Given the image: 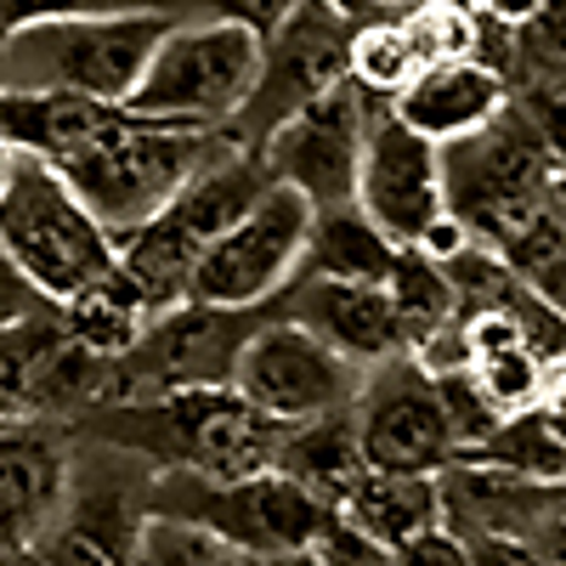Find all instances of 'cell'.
<instances>
[{
	"label": "cell",
	"mask_w": 566,
	"mask_h": 566,
	"mask_svg": "<svg viewBox=\"0 0 566 566\" xmlns=\"http://www.w3.org/2000/svg\"><path fill=\"white\" fill-rule=\"evenodd\" d=\"M103 424V442L130 448L154 470H193L210 482L255 476L277 470V442L283 424L266 419L239 386H187L165 397H136V402H108L91 408Z\"/></svg>",
	"instance_id": "1"
},
{
	"label": "cell",
	"mask_w": 566,
	"mask_h": 566,
	"mask_svg": "<svg viewBox=\"0 0 566 566\" xmlns=\"http://www.w3.org/2000/svg\"><path fill=\"white\" fill-rule=\"evenodd\" d=\"M266 187H277L266 154L221 136V148L187 176L181 193L154 221L125 232L119 239V272L142 290V301L154 306V317H165L170 306H181L187 295H193V272H199L205 250L244 210H255V199L266 193Z\"/></svg>",
	"instance_id": "2"
},
{
	"label": "cell",
	"mask_w": 566,
	"mask_h": 566,
	"mask_svg": "<svg viewBox=\"0 0 566 566\" xmlns=\"http://www.w3.org/2000/svg\"><path fill=\"white\" fill-rule=\"evenodd\" d=\"M227 130H193V125H170V119H148L130 103H119L103 130L74 148L69 159H57V170L80 187V199L108 221L114 239L136 232L142 221H154L216 148Z\"/></svg>",
	"instance_id": "3"
},
{
	"label": "cell",
	"mask_w": 566,
	"mask_h": 566,
	"mask_svg": "<svg viewBox=\"0 0 566 566\" xmlns=\"http://www.w3.org/2000/svg\"><path fill=\"white\" fill-rule=\"evenodd\" d=\"M170 23L176 18L165 7L23 23L0 52V91H74V97L130 103Z\"/></svg>",
	"instance_id": "4"
},
{
	"label": "cell",
	"mask_w": 566,
	"mask_h": 566,
	"mask_svg": "<svg viewBox=\"0 0 566 566\" xmlns=\"http://www.w3.org/2000/svg\"><path fill=\"white\" fill-rule=\"evenodd\" d=\"M0 244L52 306H69L119 266V239L108 221L40 154H18V176L0 199Z\"/></svg>",
	"instance_id": "5"
},
{
	"label": "cell",
	"mask_w": 566,
	"mask_h": 566,
	"mask_svg": "<svg viewBox=\"0 0 566 566\" xmlns=\"http://www.w3.org/2000/svg\"><path fill=\"white\" fill-rule=\"evenodd\" d=\"M442 170H448V210L464 216V227L482 244L504 250L515 232L533 227L555 205L560 154L544 136V125L522 103H510L476 136L448 142Z\"/></svg>",
	"instance_id": "6"
},
{
	"label": "cell",
	"mask_w": 566,
	"mask_h": 566,
	"mask_svg": "<svg viewBox=\"0 0 566 566\" xmlns=\"http://www.w3.org/2000/svg\"><path fill=\"white\" fill-rule=\"evenodd\" d=\"M261 57H266V34L239 18L205 12V18L170 23L148 57V74L130 91V108L193 130H227L244 114L261 80Z\"/></svg>",
	"instance_id": "7"
},
{
	"label": "cell",
	"mask_w": 566,
	"mask_h": 566,
	"mask_svg": "<svg viewBox=\"0 0 566 566\" xmlns=\"http://www.w3.org/2000/svg\"><path fill=\"white\" fill-rule=\"evenodd\" d=\"M154 510L210 527L244 560L312 549L323 527L340 515L323 493L283 476V470H255V476H232V482H210L193 476V470H154Z\"/></svg>",
	"instance_id": "8"
},
{
	"label": "cell",
	"mask_w": 566,
	"mask_h": 566,
	"mask_svg": "<svg viewBox=\"0 0 566 566\" xmlns=\"http://www.w3.org/2000/svg\"><path fill=\"white\" fill-rule=\"evenodd\" d=\"M312 221H317V205L306 193H295V187H283V181L266 187L255 199V210H244L205 250L187 301L227 306V312H255L261 301L283 295L295 283L301 261H306Z\"/></svg>",
	"instance_id": "9"
},
{
	"label": "cell",
	"mask_w": 566,
	"mask_h": 566,
	"mask_svg": "<svg viewBox=\"0 0 566 566\" xmlns=\"http://www.w3.org/2000/svg\"><path fill=\"white\" fill-rule=\"evenodd\" d=\"M352 34H357V23L340 18L328 0H301L266 34L261 80L250 91L244 114L227 125V136L244 142V148H261L283 119H295L301 108L328 97L335 85H346L352 80Z\"/></svg>",
	"instance_id": "10"
},
{
	"label": "cell",
	"mask_w": 566,
	"mask_h": 566,
	"mask_svg": "<svg viewBox=\"0 0 566 566\" xmlns=\"http://www.w3.org/2000/svg\"><path fill=\"white\" fill-rule=\"evenodd\" d=\"M91 470L97 476H80L74 464L69 504L34 549L40 566H136L142 527L154 515V464L97 437Z\"/></svg>",
	"instance_id": "11"
},
{
	"label": "cell",
	"mask_w": 566,
	"mask_h": 566,
	"mask_svg": "<svg viewBox=\"0 0 566 566\" xmlns=\"http://www.w3.org/2000/svg\"><path fill=\"white\" fill-rule=\"evenodd\" d=\"M363 380H368L363 363H352L346 352H335L323 335H312L306 323L283 317V312L244 340L239 368H232V386L277 424H301L317 413L352 408Z\"/></svg>",
	"instance_id": "12"
},
{
	"label": "cell",
	"mask_w": 566,
	"mask_h": 566,
	"mask_svg": "<svg viewBox=\"0 0 566 566\" xmlns=\"http://www.w3.org/2000/svg\"><path fill=\"white\" fill-rule=\"evenodd\" d=\"M352 408H357L363 459L374 470H424V476H442L459 459V437L442 408V386H437V374L419 368L413 352L374 363Z\"/></svg>",
	"instance_id": "13"
},
{
	"label": "cell",
	"mask_w": 566,
	"mask_h": 566,
	"mask_svg": "<svg viewBox=\"0 0 566 566\" xmlns=\"http://www.w3.org/2000/svg\"><path fill=\"white\" fill-rule=\"evenodd\" d=\"M374 125V97L346 80L328 97H317L312 108H301L295 119H283L261 154L272 165V176L283 187L306 193L317 210L328 205H357V170H363V142Z\"/></svg>",
	"instance_id": "14"
},
{
	"label": "cell",
	"mask_w": 566,
	"mask_h": 566,
	"mask_svg": "<svg viewBox=\"0 0 566 566\" xmlns=\"http://www.w3.org/2000/svg\"><path fill=\"white\" fill-rule=\"evenodd\" d=\"M357 210L386 232L397 250H413L442 210H448V170L442 148L419 136L391 114V103L374 108L368 142H363V170H357Z\"/></svg>",
	"instance_id": "15"
},
{
	"label": "cell",
	"mask_w": 566,
	"mask_h": 566,
	"mask_svg": "<svg viewBox=\"0 0 566 566\" xmlns=\"http://www.w3.org/2000/svg\"><path fill=\"white\" fill-rule=\"evenodd\" d=\"M74 488V448L57 413L0 419V544L40 549Z\"/></svg>",
	"instance_id": "16"
},
{
	"label": "cell",
	"mask_w": 566,
	"mask_h": 566,
	"mask_svg": "<svg viewBox=\"0 0 566 566\" xmlns=\"http://www.w3.org/2000/svg\"><path fill=\"white\" fill-rule=\"evenodd\" d=\"M283 317L306 323L312 335H323L335 352L352 363L374 368L397 352H408L402 317L386 283H346V277H312L301 272L295 290H283Z\"/></svg>",
	"instance_id": "17"
},
{
	"label": "cell",
	"mask_w": 566,
	"mask_h": 566,
	"mask_svg": "<svg viewBox=\"0 0 566 566\" xmlns=\"http://www.w3.org/2000/svg\"><path fill=\"white\" fill-rule=\"evenodd\" d=\"M510 108V80L476 57L464 63H437V69H419L408 80V91L391 97V114L402 125H413L419 136H431L437 148L448 142L476 136L482 125H493Z\"/></svg>",
	"instance_id": "18"
},
{
	"label": "cell",
	"mask_w": 566,
	"mask_h": 566,
	"mask_svg": "<svg viewBox=\"0 0 566 566\" xmlns=\"http://www.w3.org/2000/svg\"><path fill=\"white\" fill-rule=\"evenodd\" d=\"M340 522H352L357 533H368L386 549H402L408 538L448 522L442 476H424V470H374L368 464L340 499Z\"/></svg>",
	"instance_id": "19"
},
{
	"label": "cell",
	"mask_w": 566,
	"mask_h": 566,
	"mask_svg": "<svg viewBox=\"0 0 566 566\" xmlns=\"http://www.w3.org/2000/svg\"><path fill=\"white\" fill-rule=\"evenodd\" d=\"M277 470L295 476V482H306L312 493H323L328 504L340 510L346 488L368 470L363 437H357V408H335V413H317V419H301V424H283Z\"/></svg>",
	"instance_id": "20"
},
{
	"label": "cell",
	"mask_w": 566,
	"mask_h": 566,
	"mask_svg": "<svg viewBox=\"0 0 566 566\" xmlns=\"http://www.w3.org/2000/svg\"><path fill=\"white\" fill-rule=\"evenodd\" d=\"M397 255L402 250L357 205H328L312 221V244H306L301 272H312V277H346V283H391Z\"/></svg>",
	"instance_id": "21"
},
{
	"label": "cell",
	"mask_w": 566,
	"mask_h": 566,
	"mask_svg": "<svg viewBox=\"0 0 566 566\" xmlns=\"http://www.w3.org/2000/svg\"><path fill=\"white\" fill-rule=\"evenodd\" d=\"M69 340L85 346L91 357H130L142 346V335L154 328V306L142 301V290L114 266L103 283H91L85 295H74L69 306H57Z\"/></svg>",
	"instance_id": "22"
},
{
	"label": "cell",
	"mask_w": 566,
	"mask_h": 566,
	"mask_svg": "<svg viewBox=\"0 0 566 566\" xmlns=\"http://www.w3.org/2000/svg\"><path fill=\"white\" fill-rule=\"evenodd\" d=\"M52 312L0 328V419L40 413V386H45V374H52V363L69 340L63 317H52Z\"/></svg>",
	"instance_id": "23"
},
{
	"label": "cell",
	"mask_w": 566,
	"mask_h": 566,
	"mask_svg": "<svg viewBox=\"0 0 566 566\" xmlns=\"http://www.w3.org/2000/svg\"><path fill=\"white\" fill-rule=\"evenodd\" d=\"M459 459L504 470V476H522V482H566V442L549 431V419L538 408L504 413L499 431L482 437L476 448H464Z\"/></svg>",
	"instance_id": "24"
},
{
	"label": "cell",
	"mask_w": 566,
	"mask_h": 566,
	"mask_svg": "<svg viewBox=\"0 0 566 566\" xmlns=\"http://www.w3.org/2000/svg\"><path fill=\"white\" fill-rule=\"evenodd\" d=\"M391 301H397V317H402V335H408V352L419 340H431L437 328H448L459 317V290H453V272L442 261H431L424 250H402L397 266H391Z\"/></svg>",
	"instance_id": "25"
},
{
	"label": "cell",
	"mask_w": 566,
	"mask_h": 566,
	"mask_svg": "<svg viewBox=\"0 0 566 566\" xmlns=\"http://www.w3.org/2000/svg\"><path fill=\"white\" fill-rule=\"evenodd\" d=\"M470 380L482 386V397L499 408V413H527L544 402V386H549V357L533 346V340H510V346H493L470 363Z\"/></svg>",
	"instance_id": "26"
},
{
	"label": "cell",
	"mask_w": 566,
	"mask_h": 566,
	"mask_svg": "<svg viewBox=\"0 0 566 566\" xmlns=\"http://www.w3.org/2000/svg\"><path fill=\"white\" fill-rule=\"evenodd\" d=\"M419 69H424V63L413 57L402 18H391V23H363V29L352 34V80L368 91V97L391 103L397 91H408V80H413Z\"/></svg>",
	"instance_id": "27"
},
{
	"label": "cell",
	"mask_w": 566,
	"mask_h": 566,
	"mask_svg": "<svg viewBox=\"0 0 566 566\" xmlns=\"http://www.w3.org/2000/svg\"><path fill=\"white\" fill-rule=\"evenodd\" d=\"M402 29H408V45L424 69L437 63H464L476 57V40H482V12L470 7H453V0H413L402 12Z\"/></svg>",
	"instance_id": "28"
},
{
	"label": "cell",
	"mask_w": 566,
	"mask_h": 566,
	"mask_svg": "<svg viewBox=\"0 0 566 566\" xmlns=\"http://www.w3.org/2000/svg\"><path fill=\"white\" fill-rule=\"evenodd\" d=\"M232 560H239V549L227 538L187 522V515H165V510L148 515L142 544H136V566H232Z\"/></svg>",
	"instance_id": "29"
},
{
	"label": "cell",
	"mask_w": 566,
	"mask_h": 566,
	"mask_svg": "<svg viewBox=\"0 0 566 566\" xmlns=\"http://www.w3.org/2000/svg\"><path fill=\"white\" fill-rule=\"evenodd\" d=\"M442 408H448V419H453V437H459V453L464 448H476L482 437H493L499 431V408L482 397V386L470 380V374H442Z\"/></svg>",
	"instance_id": "30"
},
{
	"label": "cell",
	"mask_w": 566,
	"mask_h": 566,
	"mask_svg": "<svg viewBox=\"0 0 566 566\" xmlns=\"http://www.w3.org/2000/svg\"><path fill=\"white\" fill-rule=\"evenodd\" d=\"M159 0H0V23L23 29L45 18H108V12H148Z\"/></svg>",
	"instance_id": "31"
},
{
	"label": "cell",
	"mask_w": 566,
	"mask_h": 566,
	"mask_svg": "<svg viewBox=\"0 0 566 566\" xmlns=\"http://www.w3.org/2000/svg\"><path fill=\"white\" fill-rule=\"evenodd\" d=\"M312 549H317V566H397V549L374 544L368 533H357L352 522H340V515L323 527V538Z\"/></svg>",
	"instance_id": "32"
},
{
	"label": "cell",
	"mask_w": 566,
	"mask_h": 566,
	"mask_svg": "<svg viewBox=\"0 0 566 566\" xmlns=\"http://www.w3.org/2000/svg\"><path fill=\"white\" fill-rule=\"evenodd\" d=\"M470 566H549L544 544L527 533H470Z\"/></svg>",
	"instance_id": "33"
},
{
	"label": "cell",
	"mask_w": 566,
	"mask_h": 566,
	"mask_svg": "<svg viewBox=\"0 0 566 566\" xmlns=\"http://www.w3.org/2000/svg\"><path fill=\"white\" fill-rule=\"evenodd\" d=\"M40 312H52V301H45L34 283L23 277V266L12 261V250L0 244V328H12V323H29Z\"/></svg>",
	"instance_id": "34"
},
{
	"label": "cell",
	"mask_w": 566,
	"mask_h": 566,
	"mask_svg": "<svg viewBox=\"0 0 566 566\" xmlns=\"http://www.w3.org/2000/svg\"><path fill=\"white\" fill-rule=\"evenodd\" d=\"M397 566H470V544L464 533H453L448 522L431 527V533H419L397 549Z\"/></svg>",
	"instance_id": "35"
},
{
	"label": "cell",
	"mask_w": 566,
	"mask_h": 566,
	"mask_svg": "<svg viewBox=\"0 0 566 566\" xmlns=\"http://www.w3.org/2000/svg\"><path fill=\"white\" fill-rule=\"evenodd\" d=\"M522 283H527V290H533L555 317H566V244H555V250H549Z\"/></svg>",
	"instance_id": "36"
},
{
	"label": "cell",
	"mask_w": 566,
	"mask_h": 566,
	"mask_svg": "<svg viewBox=\"0 0 566 566\" xmlns=\"http://www.w3.org/2000/svg\"><path fill=\"white\" fill-rule=\"evenodd\" d=\"M538 413L549 419V431L566 442V357H555V363H549V386H544V402H538Z\"/></svg>",
	"instance_id": "37"
},
{
	"label": "cell",
	"mask_w": 566,
	"mask_h": 566,
	"mask_svg": "<svg viewBox=\"0 0 566 566\" xmlns=\"http://www.w3.org/2000/svg\"><path fill=\"white\" fill-rule=\"evenodd\" d=\"M340 18H352L357 29L363 23H391V18H402L408 12V0H328Z\"/></svg>",
	"instance_id": "38"
},
{
	"label": "cell",
	"mask_w": 566,
	"mask_h": 566,
	"mask_svg": "<svg viewBox=\"0 0 566 566\" xmlns=\"http://www.w3.org/2000/svg\"><path fill=\"white\" fill-rule=\"evenodd\" d=\"M544 7H549V0H482V12L499 18V23H510V29H527Z\"/></svg>",
	"instance_id": "39"
},
{
	"label": "cell",
	"mask_w": 566,
	"mask_h": 566,
	"mask_svg": "<svg viewBox=\"0 0 566 566\" xmlns=\"http://www.w3.org/2000/svg\"><path fill=\"white\" fill-rule=\"evenodd\" d=\"M538 544H544V555H549V566H566V515H555V522L538 533Z\"/></svg>",
	"instance_id": "40"
},
{
	"label": "cell",
	"mask_w": 566,
	"mask_h": 566,
	"mask_svg": "<svg viewBox=\"0 0 566 566\" xmlns=\"http://www.w3.org/2000/svg\"><path fill=\"white\" fill-rule=\"evenodd\" d=\"M12 176H18V148L7 136H0V199H7V187H12Z\"/></svg>",
	"instance_id": "41"
},
{
	"label": "cell",
	"mask_w": 566,
	"mask_h": 566,
	"mask_svg": "<svg viewBox=\"0 0 566 566\" xmlns=\"http://www.w3.org/2000/svg\"><path fill=\"white\" fill-rule=\"evenodd\" d=\"M250 566H317V549H290V555H266V560H250Z\"/></svg>",
	"instance_id": "42"
},
{
	"label": "cell",
	"mask_w": 566,
	"mask_h": 566,
	"mask_svg": "<svg viewBox=\"0 0 566 566\" xmlns=\"http://www.w3.org/2000/svg\"><path fill=\"white\" fill-rule=\"evenodd\" d=\"M0 566H40L29 549H12V544H0Z\"/></svg>",
	"instance_id": "43"
},
{
	"label": "cell",
	"mask_w": 566,
	"mask_h": 566,
	"mask_svg": "<svg viewBox=\"0 0 566 566\" xmlns=\"http://www.w3.org/2000/svg\"><path fill=\"white\" fill-rule=\"evenodd\" d=\"M555 210H560V221H566V165L555 170Z\"/></svg>",
	"instance_id": "44"
},
{
	"label": "cell",
	"mask_w": 566,
	"mask_h": 566,
	"mask_svg": "<svg viewBox=\"0 0 566 566\" xmlns=\"http://www.w3.org/2000/svg\"><path fill=\"white\" fill-rule=\"evenodd\" d=\"M453 7H470V12H482V0H453Z\"/></svg>",
	"instance_id": "45"
},
{
	"label": "cell",
	"mask_w": 566,
	"mask_h": 566,
	"mask_svg": "<svg viewBox=\"0 0 566 566\" xmlns=\"http://www.w3.org/2000/svg\"><path fill=\"white\" fill-rule=\"evenodd\" d=\"M7 34H12V29H7V23H0V52H7Z\"/></svg>",
	"instance_id": "46"
},
{
	"label": "cell",
	"mask_w": 566,
	"mask_h": 566,
	"mask_svg": "<svg viewBox=\"0 0 566 566\" xmlns=\"http://www.w3.org/2000/svg\"><path fill=\"white\" fill-rule=\"evenodd\" d=\"M232 566H250V560H244V555H239V560H232Z\"/></svg>",
	"instance_id": "47"
},
{
	"label": "cell",
	"mask_w": 566,
	"mask_h": 566,
	"mask_svg": "<svg viewBox=\"0 0 566 566\" xmlns=\"http://www.w3.org/2000/svg\"><path fill=\"white\" fill-rule=\"evenodd\" d=\"M408 7H413V0H408Z\"/></svg>",
	"instance_id": "48"
}]
</instances>
